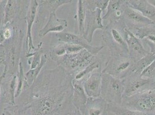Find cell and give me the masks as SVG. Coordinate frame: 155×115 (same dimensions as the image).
<instances>
[{
	"instance_id": "obj_1",
	"label": "cell",
	"mask_w": 155,
	"mask_h": 115,
	"mask_svg": "<svg viewBox=\"0 0 155 115\" xmlns=\"http://www.w3.org/2000/svg\"><path fill=\"white\" fill-rule=\"evenodd\" d=\"M72 93V81L46 93H33L26 108L30 109L31 115H56L65 108L73 105Z\"/></svg>"
},
{
	"instance_id": "obj_2",
	"label": "cell",
	"mask_w": 155,
	"mask_h": 115,
	"mask_svg": "<svg viewBox=\"0 0 155 115\" xmlns=\"http://www.w3.org/2000/svg\"><path fill=\"white\" fill-rule=\"evenodd\" d=\"M125 27L122 20L110 21L105 26L101 38L104 46L108 48L110 55L129 57L127 45L124 39Z\"/></svg>"
},
{
	"instance_id": "obj_3",
	"label": "cell",
	"mask_w": 155,
	"mask_h": 115,
	"mask_svg": "<svg viewBox=\"0 0 155 115\" xmlns=\"http://www.w3.org/2000/svg\"><path fill=\"white\" fill-rule=\"evenodd\" d=\"M98 55H91L89 52L84 49L74 54H65L59 58L56 61L70 77L75 76L87 66L96 61Z\"/></svg>"
},
{
	"instance_id": "obj_4",
	"label": "cell",
	"mask_w": 155,
	"mask_h": 115,
	"mask_svg": "<svg viewBox=\"0 0 155 115\" xmlns=\"http://www.w3.org/2000/svg\"><path fill=\"white\" fill-rule=\"evenodd\" d=\"M124 90V79H119L102 73V85L100 97L108 104L120 105Z\"/></svg>"
},
{
	"instance_id": "obj_5",
	"label": "cell",
	"mask_w": 155,
	"mask_h": 115,
	"mask_svg": "<svg viewBox=\"0 0 155 115\" xmlns=\"http://www.w3.org/2000/svg\"><path fill=\"white\" fill-rule=\"evenodd\" d=\"M120 106L130 110L155 115V89L123 97Z\"/></svg>"
},
{
	"instance_id": "obj_6",
	"label": "cell",
	"mask_w": 155,
	"mask_h": 115,
	"mask_svg": "<svg viewBox=\"0 0 155 115\" xmlns=\"http://www.w3.org/2000/svg\"><path fill=\"white\" fill-rule=\"evenodd\" d=\"M135 62L130 57L110 55L101 72L119 79H123L132 73Z\"/></svg>"
},
{
	"instance_id": "obj_7",
	"label": "cell",
	"mask_w": 155,
	"mask_h": 115,
	"mask_svg": "<svg viewBox=\"0 0 155 115\" xmlns=\"http://www.w3.org/2000/svg\"><path fill=\"white\" fill-rule=\"evenodd\" d=\"M123 97H127L149 90L155 89V80L143 78L140 75L131 73L124 79Z\"/></svg>"
},
{
	"instance_id": "obj_8",
	"label": "cell",
	"mask_w": 155,
	"mask_h": 115,
	"mask_svg": "<svg viewBox=\"0 0 155 115\" xmlns=\"http://www.w3.org/2000/svg\"><path fill=\"white\" fill-rule=\"evenodd\" d=\"M20 31L19 34L17 35L15 38L13 39L12 37V42L9 41L10 45H3L5 51V57H6V66L8 68V72L9 71L11 74H14L19 69L20 58V52L21 48L22 40Z\"/></svg>"
},
{
	"instance_id": "obj_9",
	"label": "cell",
	"mask_w": 155,
	"mask_h": 115,
	"mask_svg": "<svg viewBox=\"0 0 155 115\" xmlns=\"http://www.w3.org/2000/svg\"><path fill=\"white\" fill-rule=\"evenodd\" d=\"M101 13V11L98 9L95 10L86 9L84 31L83 36L90 44L93 40L96 31L98 30H103L105 28Z\"/></svg>"
},
{
	"instance_id": "obj_10",
	"label": "cell",
	"mask_w": 155,
	"mask_h": 115,
	"mask_svg": "<svg viewBox=\"0 0 155 115\" xmlns=\"http://www.w3.org/2000/svg\"><path fill=\"white\" fill-rule=\"evenodd\" d=\"M124 39L127 45L129 55L135 62L149 52L142 44V41L128 29L126 26L124 29Z\"/></svg>"
},
{
	"instance_id": "obj_11",
	"label": "cell",
	"mask_w": 155,
	"mask_h": 115,
	"mask_svg": "<svg viewBox=\"0 0 155 115\" xmlns=\"http://www.w3.org/2000/svg\"><path fill=\"white\" fill-rule=\"evenodd\" d=\"M122 20L125 26L130 30L155 24V23L143 16L141 13L136 9L128 6L127 4L123 11Z\"/></svg>"
},
{
	"instance_id": "obj_12",
	"label": "cell",
	"mask_w": 155,
	"mask_h": 115,
	"mask_svg": "<svg viewBox=\"0 0 155 115\" xmlns=\"http://www.w3.org/2000/svg\"><path fill=\"white\" fill-rule=\"evenodd\" d=\"M56 37L58 40L65 43H71L78 45L82 47L86 50L89 52L91 55L97 56L99 52L101 51L104 46H93L89 43L83 36L72 33L70 32L58 33L56 34Z\"/></svg>"
},
{
	"instance_id": "obj_13",
	"label": "cell",
	"mask_w": 155,
	"mask_h": 115,
	"mask_svg": "<svg viewBox=\"0 0 155 115\" xmlns=\"http://www.w3.org/2000/svg\"><path fill=\"white\" fill-rule=\"evenodd\" d=\"M85 93L89 98H98L101 96L102 85V72L96 70L82 82Z\"/></svg>"
},
{
	"instance_id": "obj_14",
	"label": "cell",
	"mask_w": 155,
	"mask_h": 115,
	"mask_svg": "<svg viewBox=\"0 0 155 115\" xmlns=\"http://www.w3.org/2000/svg\"><path fill=\"white\" fill-rule=\"evenodd\" d=\"M39 7V3L37 0L31 1L28 6V8L26 14V20L27 23V36H26V45L28 47L27 54L31 52L33 50H36L37 48L33 43L32 36V28L34 23L37 17V14Z\"/></svg>"
},
{
	"instance_id": "obj_15",
	"label": "cell",
	"mask_w": 155,
	"mask_h": 115,
	"mask_svg": "<svg viewBox=\"0 0 155 115\" xmlns=\"http://www.w3.org/2000/svg\"><path fill=\"white\" fill-rule=\"evenodd\" d=\"M108 102L101 97L88 98L86 104L79 110L83 115H108Z\"/></svg>"
},
{
	"instance_id": "obj_16",
	"label": "cell",
	"mask_w": 155,
	"mask_h": 115,
	"mask_svg": "<svg viewBox=\"0 0 155 115\" xmlns=\"http://www.w3.org/2000/svg\"><path fill=\"white\" fill-rule=\"evenodd\" d=\"M68 26L67 20L59 19L56 12L50 13L49 17L44 27L39 32V36L43 38L49 32L61 33Z\"/></svg>"
},
{
	"instance_id": "obj_17",
	"label": "cell",
	"mask_w": 155,
	"mask_h": 115,
	"mask_svg": "<svg viewBox=\"0 0 155 115\" xmlns=\"http://www.w3.org/2000/svg\"><path fill=\"white\" fill-rule=\"evenodd\" d=\"M126 5V1L110 0L106 9L107 12L103 16V20H108L109 23L122 20Z\"/></svg>"
},
{
	"instance_id": "obj_18",
	"label": "cell",
	"mask_w": 155,
	"mask_h": 115,
	"mask_svg": "<svg viewBox=\"0 0 155 115\" xmlns=\"http://www.w3.org/2000/svg\"><path fill=\"white\" fill-rule=\"evenodd\" d=\"M128 6L134 9L143 16L155 23V7L146 0L126 1Z\"/></svg>"
},
{
	"instance_id": "obj_19",
	"label": "cell",
	"mask_w": 155,
	"mask_h": 115,
	"mask_svg": "<svg viewBox=\"0 0 155 115\" xmlns=\"http://www.w3.org/2000/svg\"><path fill=\"white\" fill-rule=\"evenodd\" d=\"M72 85L73 88L72 103L75 108L80 109L86 104L89 97L85 93L82 82L72 79Z\"/></svg>"
},
{
	"instance_id": "obj_20",
	"label": "cell",
	"mask_w": 155,
	"mask_h": 115,
	"mask_svg": "<svg viewBox=\"0 0 155 115\" xmlns=\"http://www.w3.org/2000/svg\"><path fill=\"white\" fill-rule=\"evenodd\" d=\"M19 1L9 0L4 7V19L2 25L4 26H8L17 16L20 10Z\"/></svg>"
},
{
	"instance_id": "obj_21",
	"label": "cell",
	"mask_w": 155,
	"mask_h": 115,
	"mask_svg": "<svg viewBox=\"0 0 155 115\" xmlns=\"http://www.w3.org/2000/svg\"><path fill=\"white\" fill-rule=\"evenodd\" d=\"M86 14V7L84 1L78 0L77 1V21L79 35L83 36L84 31V21Z\"/></svg>"
},
{
	"instance_id": "obj_22",
	"label": "cell",
	"mask_w": 155,
	"mask_h": 115,
	"mask_svg": "<svg viewBox=\"0 0 155 115\" xmlns=\"http://www.w3.org/2000/svg\"><path fill=\"white\" fill-rule=\"evenodd\" d=\"M101 60L98 57L96 61H94L90 65H89L86 68H84V70L81 71L80 72H79L78 74H77L74 76V78L73 79L77 81L82 82L84 79L94 71L101 69Z\"/></svg>"
},
{
	"instance_id": "obj_23",
	"label": "cell",
	"mask_w": 155,
	"mask_h": 115,
	"mask_svg": "<svg viewBox=\"0 0 155 115\" xmlns=\"http://www.w3.org/2000/svg\"><path fill=\"white\" fill-rule=\"evenodd\" d=\"M155 61V55L148 52L145 56L135 62L131 73L140 75L149 65Z\"/></svg>"
},
{
	"instance_id": "obj_24",
	"label": "cell",
	"mask_w": 155,
	"mask_h": 115,
	"mask_svg": "<svg viewBox=\"0 0 155 115\" xmlns=\"http://www.w3.org/2000/svg\"><path fill=\"white\" fill-rule=\"evenodd\" d=\"M47 55L45 54H43L41 57V61L38 66L33 69H30L27 72L25 73V77L26 79V82L27 86H31L32 85L34 82L35 81L36 78L38 77L39 74L40 73L43 67L45 66V64L47 62Z\"/></svg>"
},
{
	"instance_id": "obj_25",
	"label": "cell",
	"mask_w": 155,
	"mask_h": 115,
	"mask_svg": "<svg viewBox=\"0 0 155 115\" xmlns=\"http://www.w3.org/2000/svg\"><path fill=\"white\" fill-rule=\"evenodd\" d=\"M108 113L110 115H155L142 113L141 112L123 108L120 105L108 104Z\"/></svg>"
},
{
	"instance_id": "obj_26",
	"label": "cell",
	"mask_w": 155,
	"mask_h": 115,
	"mask_svg": "<svg viewBox=\"0 0 155 115\" xmlns=\"http://www.w3.org/2000/svg\"><path fill=\"white\" fill-rule=\"evenodd\" d=\"M17 88V75H13L5 91L4 95L6 100L4 102L11 105H15V93Z\"/></svg>"
},
{
	"instance_id": "obj_27",
	"label": "cell",
	"mask_w": 155,
	"mask_h": 115,
	"mask_svg": "<svg viewBox=\"0 0 155 115\" xmlns=\"http://www.w3.org/2000/svg\"><path fill=\"white\" fill-rule=\"evenodd\" d=\"M18 71H19L17 74V88H16V91L15 93V97H19L21 93L23 88L25 86H27L25 74L24 73V69H23V66L21 61H20Z\"/></svg>"
},
{
	"instance_id": "obj_28",
	"label": "cell",
	"mask_w": 155,
	"mask_h": 115,
	"mask_svg": "<svg viewBox=\"0 0 155 115\" xmlns=\"http://www.w3.org/2000/svg\"><path fill=\"white\" fill-rule=\"evenodd\" d=\"M110 0H88L84 1L86 9L91 10L100 9L102 12L107 9Z\"/></svg>"
},
{
	"instance_id": "obj_29",
	"label": "cell",
	"mask_w": 155,
	"mask_h": 115,
	"mask_svg": "<svg viewBox=\"0 0 155 115\" xmlns=\"http://www.w3.org/2000/svg\"><path fill=\"white\" fill-rule=\"evenodd\" d=\"M42 43H43L42 42H41L39 44L35 52L27 54V55H26V57L27 58H32L31 63L30 64V66H31L30 69H33L37 67L41 62L42 55L44 54L42 52V48H41V46L42 45Z\"/></svg>"
},
{
	"instance_id": "obj_30",
	"label": "cell",
	"mask_w": 155,
	"mask_h": 115,
	"mask_svg": "<svg viewBox=\"0 0 155 115\" xmlns=\"http://www.w3.org/2000/svg\"><path fill=\"white\" fill-rule=\"evenodd\" d=\"M41 4L44 5L51 9V13L52 12H56L58 8H60L64 5L70 4L73 1L70 0H49V1H42Z\"/></svg>"
},
{
	"instance_id": "obj_31",
	"label": "cell",
	"mask_w": 155,
	"mask_h": 115,
	"mask_svg": "<svg viewBox=\"0 0 155 115\" xmlns=\"http://www.w3.org/2000/svg\"><path fill=\"white\" fill-rule=\"evenodd\" d=\"M140 76L145 79L155 80V61L142 71Z\"/></svg>"
},
{
	"instance_id": "obj_32",
	"label": "cell",
	"mask_w": 155,
	"mask_h": 115,
	"mask_svg": "<svg viewBox=\"0 0 155 115\" xmlns=\"http://www.w3.org/2000/svg\"><path fill=\"white\" fill-rule=\"evenodd\" d=\"M66 54H74L83 50L84 48L78 45L64 43Z\"/></svg>"
},
{
	"instance_id": "obj_33",
	"label": "cell",
	"mask_w": 155,
	"mask_h": 115,
	"mask_svg": "<svg viewBox=\"0 0 155 115\" xmlns=\"http://www.w3.org/2000/svg\"><path fill=\"white\" fill-rule=\"evenodd\" d=\"M1 65H6L5 51L2 45L0 46V66Z\"/></svg>"
},
{
	"instance_id": "obj_34",
	"label": "cell",
	"mask_w": 155,
	"mask_h": 115,
	"mask_svg": "<svg viewBox=\"0 0 155 115\" xmlns=\"http://www.w3.org/2000/svg\"><path fill=\"white\" fill-rule=\"evenodd\" d=\"M7 1H0V26H2V22L4 19V7L7 3Z\"/></svg>"
},
{
	"instance_id": "obj_35",
	"label": "cell",
	"mask_w": 155,
	"mask_h": 115,
	"mask_svg": "<svg viewBox=\"0 0 155 115\" xmlns=\"http://www.w3.org/2000/svg\"><path fill=\"white\" fill-rule=\"evenodd\" d=\"M7 73H8V68H7V66H4V70L2 73L1 74V76H0V92H1V83L2 81L3 80V79L7 75Z\"/></svg>"
},
{
	"instance_id": "obj_36",
	"label": "cell",
	"mask_w": 155,
	"mask_h": 115,
	"mask_svg": "<svg viewBox=\"0 0 155 115\" xmlns=\"http://www.w3.org/2000/svg\"><path fill=\"white\" fill-rule=\"evenodd\" d=\"M69 115H83L81 110L79 109L74 108V109L71 110L70 113H68Z\"/></svg>"
},
{
	"instance_id": "obj_37",
	"label": "cell",
	"mask_w": 155,
	"mask_h": 115,
	"mask_svg": "<svg viewBox=\"0 0 155 115\" xmlns=\"http://www.w3.org/2000/svg\"><path fill=\"white\" fill-rule=\"evenodd\" d=\"M3 29H4V26L2 25L0 26V45H2V43H4L5 41L3 36Z\"/></svg>"
},
{
	"instance_id": "obj_38",
	"label": "cell",
	"mask_w": 155,
	"mask_h": 115,
	"mask_svg": "<svg viewBox=\"0 0 155 115\" xmlns=\"http://www.w3.org/2000/svg\"><path fill=\"white\" fill-rule=\"evenodd\" d=\"M68 115V114H66V115Z\"/></svg>"
},
{
	"instance_id": "obj_39",
	"label": "cell",
	"mask_w": 155,
	"mask_h": 115,
	"mask_svg": "<svg viewBox=\"0 0 155 115\" xmlns=\"http://www.w3.org/2000/svg\"></svg>"
}]
</instances>
